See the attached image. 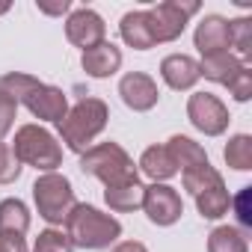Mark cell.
Wrapping results in <instances>:
<instances>
[{
	"instance_id": "6da1fadb",
	"label": "cell",
	"mask_w": 252,
	"mask_h": 252,
	"mask_svg": "<svg viewBox=\"0 0 252 252\" xmlns=\"http://www.w3.org/2000/svg\"><path fill=\"white\" fill-rule=\"evenodd\" d=\"M65 234H68L71 246L107 249L122 234V222L110 214H101L92 205H74L71 214L65 217Z\"/></svg>"
},
{
	"instance_id": "7a4b0ae2",
	"label": "cell",
	"mask_w": 252,
	"mask_h": 252,
	"mask_svg": "<svg viewBox=\"0 0 252 252\" xmlns=\"http://www.w3.org/2000/svg\"><path fill=\"white\" fill-rule=\"evenodd\" d=\"M107 119H110V110L101 98H80L60 122V137L65 143V149L83 155L89 149V143L107 128Z\"/></svg>"
},
{
	"instance_id": "3957f363",
	"label": "cell",
	"mask_w": 252,
	"mask_h": 252,
	"mask_svg": "<svg viewBox=\"0 0 252 252\" xmlns=\"http://www.w3.org/2000/svg\"><path fill=\"white\" fill-rule=\"evenodd\" d=\"M80 172H83V175H92V178H98V181H104L107 187L128 184V181H140L131 155L125 152L119 143H101V146L86 149V152L80 155Z\"/></svg>"
},
{
	"instance_id": "277c9868",
	"label": "cell",
	"mask_w": 252,
	"mask_h": 252,
	"mask_svg": "<svg viewBox=\"0 0 252 252\" xmlns=\"http://www.w3.org/2000/svg\"><path fill=\"white\" fill-rule=\"evenodd\" d=\"M12 152H15L18 163L36 166V169H42V172H54V169L63 163V149H60V143L54 140L51 131L39 128V125H24V128L15 131Z\"/></svg>"
},
{
	"instance_id": "5b68a950",
	"label": "cell",
	"mask_w": 252,
	"mask_h": 252,
	"mask_svg": "<svg viewBox=\"0 0 252 252\" xmlns=\"http://www.w3.org/2000/svg\"><path fill=\"white\" fill-rule=\"evenodd\" d=\"M33 199H36V208H39V217L48 220L51 225H60L65 222V217L71 214V208L77 205L74 202V190H71V181L60 172H45L36 178L33 184Z\"/></svg>"
},
{
	"instance_id": "8992f818",
	"label": "cell",
	"mask_w": 252,
	"mask_h": 252,
	"mask_svg": "<svg viewBox=\"0 0 252 252\" xmlns=\"http://www.w3.org/2000/svg\"><path fill=\"white\" fill-rule=\"evenodd\" d=\"M146 12H149L152 39H155V45H160V42H175L184 33L187 21L199 12V3L196 0H163V3H158Z\"/></svg>"
},
{
	"instance_id": "52a82bcc",
	"label": "cell",
	"mask_w": 252,
	"mask_h": 252,
	"mask_svg": "<svg viewBox=\"0 0 252 252\" xmlns=\"http://www.w3.org/2000/svg\"><path fill=\"white\" fill-rule=\"evenodd\" d=\"M187 119L196 131H202L205 137H220L228 128V110L225 104L211 95V92H196L187 101Z\"/></svg>"
},
{
	"instance_id": "ba28073f",
	"label": "cell",
	"mask_w": 252,
	"mask_h": 252,
	"mask_svg": "<svg viewBox=\"0 0 252 252\" xmlns=\"http://www.w3.org/2000/svg\"><path fill=\"white\" fill-rule=\"evenodd\" d=\"M143 211H146V217H149L155 225H172V222L181 220L184 202H181V196H178L172 187H166V184H152V187H146V193H143Z\"/></svg>"
},
{
	"instance_id": "9c48e42d",
	"label": "cell",
	"mask_w": 252,
	"mask_h": 252,
	"mask_svg": "<svg viewBox=\"0 0 252 252\" xmlns=\"http://www.w3.org/2000/svg\"><path fill=\"white\" fill-rule=\"evenodd\" d=\"M36 119H42V122H63L65 119V113H68V95L63 92V89H57V86H48V83H39L36 89H30L27 95H24V101H21Z\"/></svg>"
},
{
	"instance_id": "30bf717a",
	"label": "cell",
	"mask_w": 252,
	"mask_h": 252,
	"mask_svg": "<svg viewBox=\"0 0 252 252\" xmlns=\"http://www.w3.org/2000/svg\"><path fill=\"white\" fill-rule=\"evenodd\" d=\"M104 33H107V24L92 9H74L68 15V21H65V39L74 48H83V51L101 45L104 42Z\"/></svg>"
},
{
	"instance_id": "8fae6325",
	"label": "cell",
	"mask_w": 252,
	"mask_h": 252,
	"mask_svg": "<svg viewBox=\"0 0 252 252\" xmlns=\"http://www.w3.org/2000/svg\"><path fill=\"white\" fill-rule=\"evenodd\" d=\"M119 95L125 101V107H131L134 113H146L158 104L160 92H158V83L146 74V71H131L119 80Z\"/></svg>"
},
{
	"instance_id": "7c38bea8",
	"label": "cell",
	"mask_w": 252,
	"mask_h": 252,
	"mask_svg": "<svg viewBox=\"0 0 252 252\" xmlns=\"http://www.w3.org/2000/svg\"><path fill=\"white\" fill-rule=\"evenodd\" d=\"M193 42H196V48H199L202 57L228 51V21L222 15H205L199 21V27H196Z\"/></svg>"
},
{
	"instance_id": "4fadbf2b",
	"label": "cell",
	"mask_w": 252,
	"mask_h": 252,
	"mask_svg": "<svg viewBox=\"0 0 252 252\" xmlns=\"http://www.w3.org/2000/svg\"><path fill=\"white\" fill-rule=\"evenodd\" d=\"M160 77L166 80V86H172V89L181 92V89H193L202 74H199V63H196L193 57H187V54H172V57H166V60L160 63Z\"/></svg>"
},
{
	"instance_id": "5bb4252c",
	"label": "cell",
	"mask_w": 252,
	"mask_h": 252,
	"mask_svg": "<svg viewBox=\"0 0 252 252\" xmlns=\"http://www.w3.org/2000/svg\"><path fill=\"white\" fill-rule=\"evenodd\" d=\"M80 65H83V71H86L89 77H110V74H116L119 65H122V51H119L113 42H101V45L83 51Z\"/></svg>"
},
{
	"instance_id": "9a60e30c",
	"label": "cell",
	"mask_w": 252,
	"mask_h": 252,
	"mask_svg": "<svg viewBox=\"0 0 252 252\" xmlns=\"http://www.w3.org/2000/svg\"><path fill=\"white\" fill-rule=\"evenodd\" d=\"M240 68H246V65H243L231 51L208 54V57H202V63H199V74L208 77V80H214V83H220V86H228V83L240 74Z\"/></svg>"
},
{
	"instance_id": "2e32d148",
	"label": "cell",
	"mask_w": 252,
	"mask_h": 252,
	"mask_svg": "<svg viewBox=\"0 0 252 252\" xmlns=\"http://www.w3.org/2000/svg\"><path fill=\"white\" fill-rule=\"evenodd\" d=\"M119 33H122V39L128 42L134 51H149V48H155L152 27H149V12H146V9L125 15L122 24H119Z\"/></svg>"
},
{
	"instance_id": "e0dca14e",
	"label": "cell",
	"mask_w": 252,
	"mask_h": 252,
	"mask_svg": "<svg viewBox=\"0 0 252 252\" xmlns=\"http://www.w3.org/2000/svg\"><path fill=\"white\" fill-rule=\"evenodd\" d=\"M166 149H169V155H172V160H175V166H178L181 172H190V169H199V166L211 163L208 155H205V149H202L196 140H190V137L175 134V137L166 143Z\"/></svg>"
},
{
	"instance_id": "ac0fdd59",
	"label": "cell",
	"mask_w": 252,
	"mask_h": 252,
	"mask_svg": "<svg viewBox=\"0 0 252 252\" xmlns=\"http://www.w3.org/2000/svg\"><path fill=\"white\" fill-rule=\"evenodd\" d=\"M140 169H143V175H149L155 184H158V181H166V178H172V175H178V166H175V160H172V155H169L166 146H149V149L143 152V158H140Z\"/></svg>"
},
{
	"instance_id": "d6986e66",
	"label": "cell",
	"mask_w": 252,
	"mask_h": 252,
	"mask_svg": "<svg viewBox=\"0 0 252 252\" xmlns=\"http://www.w3.org/2000/svg\"><path fill=\"white\" fill-rule=\"evenodd\" d=\"M143 193H146V187H143L140 181H128V184L107 187V190H104V202L110 205V211L128 214V211L143 208Z\"/></svg>"
},
{
	"instance_id": "ffe728a7",
	"label": "cell",
	"mask_w": 252,
	"mask_h": 252,
	"mask_svg": "<svg viewBox=\"0 0 252 252\" xmlns=\"http://www.w3.org/2000/svg\"><path fill=\"white\" fill-rule=\"evenodd\" d=\"M30 228V211L21 199L0 202V231L3 234H24Z\"/></svg>"
},
{
	"instance_id": "44dd1931",
	"label": "cell",
	"mask_w": 252,
	"mask_h": 252,
	"mask_svg": "<svg viewBox=\"0 0 252 252\" xmlns=\"http://www.w3.org/2000/svg\"><path fill=\"white\" fill-rule=\"evenodd\" d=\"M193 199H196V208H199V214L205 220H220L231 208V196H228L225 184H217V187H211V190H205V193H199Z\"/></svg>"
},
{
	"instance_id": "7402d4cb",
	"label": "cell",
	"mask_w": 252,
	"mask_h": 252,
	"mask_svg": "<svg viewBox=\"0 0 252 252\" xmlns=\"http://www.w3.org/2000/svg\"><path fill=\"white\" fill-rule=\"evenodd\" d=\"M208 252H249L246 234L234 225H220L208 234Z\"/></svg>"
},
{
	"instance_id": "603a6c76",
	"label": "cell",
	"mask_w": 252,
	"mask_h": 252,
	"mask_svg": "<svg viewBox=\"0 0 252 252\" xmlns=\"http://www.w3.org/2000/svg\"><path fill=\"white\" fill-rule=\"evenodd\" d=\"M222 158H225V163H228L231 169H237V172L252 169V137H249V134L231 137L228 146H225V152H222Z\"/></svg>"
},
{
	"instance_id": "cb8c5ba5",
	"label": "cell",
	"mask_w": 252,
	"mask_h": 252,
	"mask_svg": "<svg viewBox=\"0 0 252 252\" xmlns=\"http://www.w3.org/2000/svg\"><path fill=\"white\" fill-rule=\"evenodd\" d=\"M181 184H184V190H187L190 196H199V193H205V190L222 184V175H220L211 163H205V166H199V169L181 172Z\"/></svg>"
},
{
	"instance_id": "d4e9b609",
	"label": "cell",
	"mask_w": 252,
	"mask_h": 252,
	"mask_svg": "<svg viewBox=\"0 0 252 252\" xmlns=\"http://www.w3.org/2000/svg\"><path fill=\"white\" fill-rule=\"evenodd\" d=\"M228 48H237V60L246 63L252 57V21L249 18H237L228 21Z\"/></svg>"
},
{
	"instance_id": "484cf974",
	"label": "cell",
	"mask_w": 252,
	"mask_h": 252,
	"mask_svg": "<svg viewBox=\"0 0 252 252\" xmlns=\"http://www.w3.org/2000/svg\"><path fill=\"white\" fill-rule=\"evenodd\" d=\"M42 80L39 77H33V74H21V71H9V74H3L0 77V92L3 95H9L15 104H21L24 101V95L30 92V89H36Z\"/></svg>"
},
{
	"instance_id": "4316f807",
	"label": "cell",
	"mask_w": 252,
	"mask_h": 252,
	"mask_svg": "<svg viewBox=\"0 0 252 252\" xmlns=\"http://www.w3.org/2000/svg\"><path fill=\"white\" fill-rule=\"evenodd\" d=\"M33 252H74V246H71V240H68L65 231L48 228V231H42V234L36 237Z\"/></svg>"
},
{
	"instance_id": "83f0119b",
	"label": "cell",
	"mask_w": 252,
	"mask_h": 252,
	"mask_svg": "<svg viewBox=\"0 0 252 252\" xmlns=\"http://www.w3.org/2000/svg\"><path fill=\"white\" fill-rule=\"evenodd\" d=\"M18 175H21V163L12 152V146L0 143V184H12Z\"/></svg>"
},
{
	"instance_id": "f1b7e54d",
	"label": "cell",
	"mask_w": 252,
	"mask_h": 252,
	"mask_svg": "<svg viewBox=\"0 0 252 252\" xmlns=\"http://www.w3.org/2000/svg\"><path fill=\"white\" fill-rule=\"evenodd\" d=\"M15 113H18V104L0 92V143H3V137L12 131V125H15Z\"/></svg>"
},
{
	"instance_id": "f546056e",
	"label": "cell",
	"mask_w": 252,
	"mask_h": 252,
	"mask_svg": "<svg viewBox=\"0 0 252 252\" xmlns=\"http://www.w3.org/2000/svg\"><path fill=\"white\" fill-rule=\"evenodd\" d=\"M228 92L234 95V101H249L252 98V71L240 68V74L228 83Z\"/></svg>"
},
{
	"instance_id": "4dcf8cb0",
	"label": "cell",
	"mask_w": 252,
	"mask_h": 252,
	"mask_svg": "<svg viewBox=\"0 0 252 252\" xmlns=\"http://www.w3.org/2000/svg\"><path fill=\"white\" fill-rule=\"evenodd\" d=\"M249 190H252V187H243V190H240V196L234 199V208H237V222H240L243 228H249V225H252V214H249Z\"/></svg>"
},
{
	"instance_id": "1f68e13d",
	"label": "cell",
	"mask_w": 252,
	"mask_h": 252,
	"mask_svg": "<svg viewBox=\"0 0 252 252\" xmlns=\"http://www.w3.org/2000/svg\"><path fill=\"white\" fill-rule=\"evenodd\" d=\"M0 252H27L24 234H3L0 231Z\"/></svg>"
},
{
	"instance_id": "d6a6232c",
	"label": "cell",
	"mask_w": 252,
	"mask_h": 252,
	"mask_svg": "<svg viewBox=\"0 0 252 252\" xmlns=\"http://www.w3.org/2000/svg\"><path fill=\"white\" fill-rule=\"evenodd\" d=\"M113 252H149V249H146L140 240H125V243H119Z\"/></svg>"
},
{
	"instance_id": "836d02e7",
	"label": "cell",
	"mask_w": 252,
	"mask_h": 252,
	"mask_svg": "<svg viewBox=\"0 0 252 252\" xmlns=\"http://www.w3.org/2000/svg\"><path fill=\"white\" fill-rule=\"evenodd\" d=\"M68 6H71L68 0H63V3H57V6H42V3H39V9L48 12V15H63V12H68Z\"/></svg>"
},
{
	"instance_id": "e575fe53",
	"label": "cell",
	"mask_w": 252,
	"mask_h": 252,
	"mask_svg": "<svg viewBox=\"0 0 252 252\" xmlns=\"http://www.w3.org/2000/svg\"><path fill=\"white\" fill-rule=\"evenodd\" d=\"M9 12V3H0V15H6Z\"/></svg>"
}]
</instances>
